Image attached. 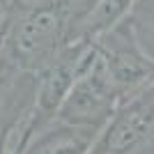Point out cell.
Returning a JSON list of instances; mask_svg holds the SVG:
<instances>
[{"label":"cell","instance_id":"1","mask_svg":"<svg viewBox=\"0 0 154 154\" xmlns=\"http://www.w3.org/2000/svg\"><path fill=\"white\" fill-rule=\"evenodd\" d=\"M85 0H16L9 9L0 64L35 78L74 42Z\"/></svg>","mask_w":154,"mask_h":154},{"label":"cell","instance_id":"2","mask_svg":"<svg viewBox=\"0 0 154 154\" xmlns=\"http://www.w3.org/2000/svg\"><path fill=\"white\" fill-rule=\"evenodd\" d=\"M94 46L103 71L124 99L154 83V55L143 46L140 32L131 19L106 32L99 42H94Z\"/></svg>","mask_w":154,"mask_h":154},{"label":"cell","instance_id":"3","mask_svg":"<svg viewBox=\"0 0 154 154\" xmlns=\"http://www.w3.org/2000/svg\"><path fill=\"white\" fill-rule=\"evenodd\" d=\"M122 101L124 97L110 83L108 74L101 67L99 51H97V58L90 62V67L78 76V81L69 90L55 122L99 134L108 124V120L120 108Z\"/></svg>","mask_w":154,"mask_h":154},{"label":"cell","instance_id":"4","mask_svg":"<svg viewBox=\"0 0 154 154\" xmlns=\"http://www.w3.org/2000/svg\"><path fill=\"white\" fill-rule=\"evenodd\" d=\"M154 140V83L120 103L90 154H143Z\"/></svg>","mask_w":154,"mask_h":154},{"label":"cell","instance_id":"5","mask_svg":"<svg viewBox=\"0 0 154 154\" xmlns=\"http://www.w3.org/2000/svg\"><path fill=\"white\" fill-rule=\"evenodd\" d=\"M97 136L99 134L88 129L51 122L46 129L32 136L26 154H90Z\"/></svg>","mask_w":154,"mask_h":154},{"label":"cell","instance_id":"6","mask_svg":"<svg viewBox=\"0 0 154 154\" xmlns=\"http://www.w3.org/2000/svg\"><path fill=\"white\" fill-rule=\"evenodd\" d=\"M28 115H30V113H28ZM28 115L23 117V122H21L19 127H16V131L12 134V138H9V143H7V147H5V154H26L28 143H30L32 136H35V129L28 122Z\"/></svg>","mask_w":154,"mask_h":154},{"label":"cell","instance_id":"7","mask_svg":"<svg viewBox=\"0 0 154 154\" xmlns=\"http://www.w3.org/2000/svg\"><path fill=\"white\" fill-rule=\"evenodd\" d=\"M129 19L136 26V30L143 28L149 35H154V0H138Z\"/></svg>","mask_w":154,"mask_h":154},{"label":"cell","instance_id":"8","mask_svg":"<svg viewBox=\"0 0 154 154\" xmlns=\"http://www.w3.org/2000/svg\"><path fill=\"white\" fill-rule=\"evenodd\" d=\"M30 108H32V106H30ZM30 108H28L26 113L12 115V117H7V120H2V122H0V154H5V147H7V143H9V138H12V134L16 131V127L23 122V117L30 113Z\"/></svg>","mask_w":154,"mask_h":154},{"label":"cell","instance_id":"9","mask_svg":"<svg viewBox=\"0 0 154 154\" xmlns=\"http://www.w3.org/2000/svg\"><path fill=\"white\" fill-rule=\"evenodd\" d=\"M143 154H154V140H152V143H149L147 147H145V152H143Z\"/></svg>","mask_w":154,"mask_h":154},{"label":"cell","instance_id":"10","mask_svg":"<svg viewBox=\"0 0 154 154\" xmlns=\"http://www.w3.org/2000/svg\"><path fill=\"white\" fill-rule=\"evenodd\" d=\"M0 2H2V5H7V7H12L14 2H16V0H0Z\"/></svg>","mask_w":154,"mask_h":154}]
</instances>
